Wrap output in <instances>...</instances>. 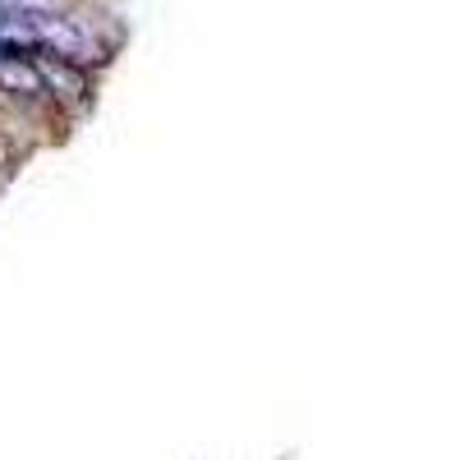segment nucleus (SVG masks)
<instances>
[{"label": "nucleus", "instance_id": "obj_2", "mask_svg": "<svg viewBox=\"0 0 460 460\" xmlns=\"http://www.w3.org/2000/svg\"><path fill=\"white\" fill-rule=\"evenodd\" d=\"M0 93L37 97V93H42V74H37V65H28L19 56H0Z\"/></svg>", "mask_w": 460, "mask_h": 460}, {"label": "nucleus", "instance_id": "obj_3", "mask_svg": "<svg viewBox=\"0 0 460 460\" xmlns=\"http://www.w3.org/2000/svg\"><path fill=\"white\" fill-rule=\"evenodd\" d=\"M37 74H42V84H56L69 102H84V97H88V79H84V69H74V65H69V60H60V56H47Z\"/></svg>", "mask_w": 460, "mask_h": 460}, {"label": "nucleus", "instance_id": "obj_4", "mask_svg": "<svg viewBox=\"0 0 460 460\" xmlns=\"http://www.w3.org/2000/svg\"><path fill=\"white\" fill-rule=\"evenodd\" d=\"M14 5H23V0H0V10H14Z\"/></svg>", "mask_w": 460, "mask_h": 460}, {"label": "nucleus", "instance_id": "obj_1", "mask_svg": "<svg viewBox=\"0 0 460 460\" xmlns=\"http://www.w3.org/2000/svg\"><path fill=\"white\" fill-rule=\"evenodd\" d=\"M23 23H28V37H32L37 51H51V56H60V60H84V56H88V37L74 28V19L23 10Z\"/></svg>", "mask_w": 460, "mask_h": 460}]
</instances>
